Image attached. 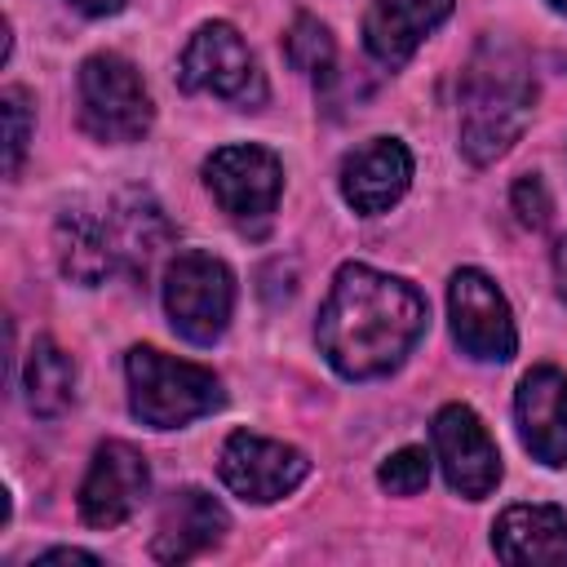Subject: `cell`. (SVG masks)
Wrapping results in <instances>:
<instances>
[{
	"label": "cell",
	"mask_w": 567,
	"mask_h": 567,
	"mask_svg": "<svg viewBox=\"0 0 567 567\" xmlns=\"http://www.w3.org/2000/svg\"><path fill=\"white\" fill-rule=\"evenodd\" d=\"M425 297L368 261H346L319 306L315 341L323 363L346 381H377L403 368V359L425 337Z\"/></svg>",
	"instance_id": "cell-1"
},
{
	"label": "cell",
	"mask_w": 567,
	"mask_h": 567,
	"mask_svg": "<svg viewBox=\"0 0 567 567\" xmlns=\"http://www.w3.org/2000/svg\"><path fill=\"white\" fill-rule=\"evenodd\" d=\"M532 106H536L532 62L514 44L487 35L461 75V115H456L461 155L470 164L501 159L523 137Z\"/></svg>",
	"instance_id": "cell-2"
},
{
	"label": "cell",
	"mask_w": 567,
	"mask_h": 567,
	"mask_svg": "<svg viewBox=\"0 0 567 567\" xmlns=\"http://www.w3.org/2000/svg\"><path fill=\"white\" fill-rule=\"evenodd\" d=\"M128 412L151 430H182L221 408V377L204 363L173 359L155 346H133L124 354Z\"/></svg>",
	"instance_id": "cell-3"
},
{
	"label": "cell",
	"mask_w": 567,
	"mask_h": 567,
	"mask_svg": "<svg viewBox=\"0 0 567 567\" xmlns=\"http://www.w3.org/2000/svg\"><path fill=\"white\" fill-rule=\"evenodd\" d=\"M75 97H80V128L93 142L128 146V142H142L155 124L151 89L142 84L137 66L124 53L84 58L75 75Z\"/></svg>",
	"instance_id": "cell-4"
},
{
	"label": "cell",
	"mask_w": 567,
	"mask_h": 567,
	"mask_svg": "<svg viewBox=\"0 0 567 567\" xmlns=\"http://www.w3.org/2000/svg\"><path fill=\"white\" fill-rule=\"evenodd\" d=\"M204 186L226 213V221L257 239L275 221L284 195V164L257 142H230L204 159Z\"/></svg>",
	"instance_id": "cell-5"
},
{
	"label": "cell",
	"mask_w": 567,
	"mask_h": 567,
	"mask_svg": "<svg viewBox=\"0 0 567 567\" xmlns=\"http://www.w3.org/2000/svg\"><path fill=\"white\" fill-rule=\"evenodd\" d=\"M164 310L177 337L190 346H213L235 315V275L221 257L204 248L173 252L164 266Z\"/></svg>",
	"instance_id": "cell-6"
},
{
	"label": "cell",
	"mask_w": 567,
	"mask_h": 567,
	"mask_svg": "<svg viewBox=\"0 0 567 567\" xmlns=\"http://www.w3.org/2000/svg\"><path fill=\"white\" fill-rule=\"evenodd\" d=\"M177 84L186 93H213L239 111H257L266 102V75L257 71L252 49L230 22L195 27L177 58Z\"/></svg>",
	"instance_id": "cell-7"
},
{
	"label": "cell",
	"mask_w": 567,
	"mask_h": 567,
	"mask_svg": "<svg viewBox=\"0 0 567 567\" xmlns=\"http://www.w3.org/2000/svg\"><path fill=\"white\" fill-rule=\"evenodd\" d=\"M447 319H452V341L474 363H509L514 359V350H518L514 310L492 275L461 266L447 279Z\"/></svg>",
	"instance_id": "cell-8"
},
{
	"label": "cell",
	"mask_w": 567,
	"mask_h": 567,
	"mask_svg": "<svg viewBox=\"0 0 567 567\" xmlns=\"http://www.w3.org/2000/svg\"><path fill=\"white\" fill-rule=\"evenodd\" d=\"M217 474L221 483L248 501V505H275L284 496H292L306 478H310V456L284 439H266L252 430H235L221 443L217 456Z\"/></svg>",
	"instance_id": "cell-9"
},
{
	"label": "cell",
	"mask_w": 567,
	"mask_h": 567,
	"mask_svg": "<svg viewBox=\"0 0 567 567\" xmlns=\"http://www.w3.org/2000/svg\"><path fill=\"white\" fill-rule=\"evenodd\" d=\"M430 439H434V461H439V470L456 496L483 501L496 492L501 452H496V439L487 434L483 416L470 403H443L434 412Z\"/></svg>",
	"instance_id": "cell-10"
},
{
	"label": "cell",
	"mask_w": 567,
	"mask_h": 567,
	"mask_svg": "<svg viewBox=\"0 0 567 567\" xmlns=\"http://www.w3.org/2000/svg\"><path fill=\"white\" fill-rule=\"evenodd\" d=\"M151 492V465L146 456L124 443V439H106L93 447V461L84 470V483H80V518L89 527H120L128 523L142 501Z\"/></svg>",
	"instance_id": "cell-11"
},
{
	"label": "cell",
	"mask_w": 567,
	"mask_h": 567,
	"mask_svg": "<svg viewBox=\"0 0 567 567\" xmlns=\"http://www.w3.org/2000/svg\"><path fill=\"white\" fill-rule=\"evenodd\" d=\"M102 217H106V239H111V252H115V270L128 275L133 284H146L151 270L159 266V257L173 244V226H168L159 199L142 186H128V190L111 195Z\"/></svg>",
	"instance_id": "cell-12"
},
{
	"label": "cell",
	"mask_w": 567,
	"mask_h": 567,
	"mask_svg": "<svg viewBox=\"0 0 567 567\" xmlns=\"http://www.w3.org/2000/svg\"><path fill=\"white\" fill-rule=\"evenodd\" d=\"M341 199L359 217L390 213L412 186V151L399 137H368L341 159Z\"/></svg>",
	"instance_id": "cell-13"
},
{
	"label": "cell",
	"mask_w": 567,
	"mask_h": 567,
	"mask_svg": "<svg viewBox=\"0 0 567 567\" xmlns=\"http://www.w3.org/2000/svg\"><path fill=\"white\" fill-rule=\"evenodd\" d=\"M514 425L523 447L549 465H567V372L554 363L532 368L514 390Z\"/></svg>",
	"instance_id": "cell-14"
},
{
	"label": "cell",
	"mask_w": 567,
	"mask_h": 567,
	"mask_svg": "<svg viewBox=\"0 0 567 567\" xmlns=\"http://www.w3.org/2000/svg\"><path fill=\"white\" fill-rule=\"evenodd\" d=\"M230 532V514L217 496L204 487H177L159 505V523L151 536V558L155 563H186L213 545H221Z\"/></svg>",
	"instance_id": "cell-15"
},
{
	"label": "cell",
	"mask_w": 567,
	"mask_h": 567,
	"mask_svg": "<svg viewBox=\"0 0 567 567\" xmlns=\"http://www.w3.org/2000/svg\"><path fill=\"white\" fill-rule=\"evenodd\" d=\"M456 0H372L368 13H363V49L399 71L425 35H434L447 18H452Z\"/></svg>",
	"instance_id": "cell-16"
},
{
	"label": "cell",
	"mask_w": 567,
	"mask_h": 567,
	"mask_svg": "<svg viewBox=\"0 0 567 567\" xmlns=\"http://www.w3.org/2000/svg\"><path fill=\"white\" fill-rule=\"evenodd\" d=\"M492 549L509 567H567V514L558 505H509L492 523Z\"/></svg>",
	"instance_id": "cell-17"
},
{
	"label": "cell",
	"mask_w": 567,
	"mask_h": 567,
	"mask_svg": "<svg viewBox=\"0 0 567 567\" xmlns=\"http://www.w3.org/2000/svg\"><path fill=\"white\" fill-rule=\"evenodd\" d=\"M53 244H58V266L66 279L93 288L102 284L106 275H115V252H111V239H106V217L102 208H66L58 217V230H53Z\"/></svg>",
	"instance_id": "cell-18"
},
{
	"label": "cell",
	"mask_w": 567,
	"mask_h": 567,
	"mask_svg": "<svg viewBox=\"0 0 567 567\" xmlns=\"http://www.w3.org/2000/svg\"><path fill=\"white\" fill-rule=\"evenodd\" d=\"M22 390H27V408L35 416H62L75 399V363L71 354L53 341V337H35L27 350V368H22Z\"/></svg>",
	"instance_id": "cell-19"
},
{
	"label": "cell",
	"mask_w": 567,
	"mask_h": 567,
	"mask_svg": "<svg viewBox=\"0 0 567 567\" xmlns=\"http://www.w3.org/2000/svg\"><path fill=\"white\" fill-rule=\"evenodd\" d=\"M284 58H288L292 71H301L310 80H323L332 71V62H337V40L319 18L297 13L292 27L284 31Z\"/></svg>",
	"instance_id": "cell-20"
},
{
	"label": "cell",
	"mask_w": 567,
	"mask_h": 567,
	"mask_svg": "<svg viewBox=\"0 0 567 567\" xmlns=\"http://www.w3.org/2000/svg\"><path fill=\"white\" fill-rule=\"evenodd\" d=\"M0 115H4V177H18L22 168V155L31 146V133H35V106L27 97V89H4L0 93Z\"/></svg>",
	"instance_id": "cell-21"
},
{
	"label": "cell",
	"mask_w": 567,
	"mask_h": 567,
	"mask_svg": "<svg viewBox=\"0 0 567 567\" xmlns=\"http://www.w3.org/2000/svg\"><path fill=\"white\" fill-rule=\"evenodd\" d=\"M430 452L425 447H416V443H408V447H399V452H390L385 461H381V470H377V483L390 492V496H416V492H425V483H430Z\"/></svg>",
	"instance_id": "cell-22"
},
{
	"label": "cell",
	"mask_w": 567,
	"mask_h": 567,
	"mask_svg": "<svg viewBox=\"0 0 567 567\" xmlns=\"http://www.w3.org/2000/svg\"><path fill=\"white\" fill-rule=\"evenodd\" d=\"M509 204H514V213H518V221H523L527 230H540V226L549 221V213H554V199H549V190H545V182H540L536 173H523V177L514 182Z\"/></svg>",
	"instance_id": "cell-23"
},
{
	"label": "cell",
	"mask_w": 567,
	"mask_h": 567,
	"mask_svg": "<svg viewBox=\"0 0 567 567\" xmlns=\"http://www.w3.org/2000/svg\"><path fill=\"white\" fill-rule=\"evenodd\" d=\"M35 563L40 567H49V563H102L97 554H89V549H75V545H62V549H44V554H35Z\"/></svg>",
	"instance_id": "cell-24"
},
{
	"label": "cell",
	"mask_w": 567,
	"mask_h": 567,
	"mask_svg": "<svg viewBox=\"0 0 567 567\" xmlns=\"http://www.w3.org/2000/svg\"><path fill=\"white\" fill-rule=\"evenodd\" d=\"M554 288H558V297L567 301V235L554 244Z\"/></svg>",
	"instance_id": "cell-25"
},
{
	"label": "cell",
	"mask_w": 567,
	"mask_h": 567,
	"mask_svg": "<svg viewBox=\"0 0 567 567\" xmlns=\"http://www.w3.org/2000/svg\"><path fill=\"white\" fill-rule=\"evenodd\" d=\"M80 13H89V18H106V13H115L124 0H71Z\"/></svg>",
	"instance_id": "cell-26"
},
{
	"label": "cell",
	"mask_w": 567,
	"mask_h": 567,
	"mask_svg": "<svg viewBox=\"0 0 567 567\" xmlns=\"http://www.w3.org/2000/svg\"><path fill=\"white\" fill-rule=\"evenodd\" d=\"M545 4H549L554 13H567V0H545Z\"/></svg>",
	"instance_id": "cell-27"
}]
</instances>
